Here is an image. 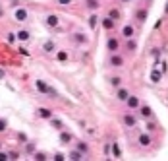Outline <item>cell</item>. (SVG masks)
Here are the masks:
<instances>
[{
  "instance_id": "24",
  "label": "cell",
  "mask_w": 168,
  "mask_h": 161,
  "mask_svg": "<svg viewBox=\"0 0 168 161\" xmlns=\"http://www.w3.org/2000/svg\"><path fill=\"white\" fill-rule=\"evenodd\" d=\"M160 78H162V72H160V70H153V72H151V82H153V84H158Z\"/></svg>"
},
{
  "instance_id": "35",
  "label": "cell",
  "mask_w": 168,
  "mask_h": 161,
  "mask_svg": "<svg viewBox=\"0 0 168 161\" xmlns=\"http://www.w3.org/2000/svg\"><path fill=\"white\" fill-rule=\"evenodd\" d=\"M56 2L60 4V6H68V4H72V2H74V0H56Z\"/></svg>"
},
{
  "instance_id": "3",
  "label": "cell",
  "mask_w": 168,
  "mask_h": 161,
  "mask_svg": "<svg viewBox=\"0 0 168 161\" xmlns=\"http://www.w3.org/2000/svg\"><path fill=\"white\" fill-rule=\"evenodd\" d=\"M124 103L128 105V109L129 111H137V109H139V97H137V95H131L129 93V97L124 101Z\"/></svg>"
},
{
  "instance_id": "26",
  "label": "cell",
  "mask_w": 168,
  "mask_h": 161,
  "mask_svg": "<svg viewBox=\"0 0 168 161\" xmlns=\"http://www.w3.org/2000/svg\"><path fill=\"white\" fill-rule=\"evenodd\" d=\"M126 49L129 50V53H133V50L137 49V41H135L133 37H131V39H128V43H126Z\"/></svg>"
},
{
  "instance_id": "36",
  "label": "cell",
  "mask_w": 168,
  "mask_h": 161,
  "mask_svg": "<svg viewBox=\"0 0 168 161\" xmlns=\"http://www.w3.org/2000/svg\"><path fill=\"white\" fill-rule=\"evenodd\" d=\"M6 159H10V157H8V153H4V151H0V161H6Z\"/></svg>"
},
{
  "instance_id": "11",
  "label": "cell",
  "mask_w": 168,
  "mask_h": 161,
  "mask_svg": "<svg viewBox=\"0 0 168 161\" xmlns=\"http://www.w3.org/2000/svg\"><path fill=\"white\" fill-rule=\"evenodd\" d=\"M122 35H124V39H131L135 35V29H133V25H124V29H122Z\"/></svg>"
},
{
  "instance_id": "33",
  "label": "cell",
  "mask_w": 168,
  "mask_h": 161,
  "mask_svg": "<svg viewBox=\"0 0 168 161\" xmlns=\"http://www.w3.org/2000/svg\"><path fill=\"white\" fill-rule=\"evenodd\" d=\"M47 95H48V97H58V91L52 89V87H48V93H47Z\"/></svg>"
},
{
  "instance_id": "46",
  "label": "cell",
  "mask_w": 168,
  "mask_h": 161,
  "mask_svg": "<svg viewBox=\"0 0 168 161\" xmlns=\"http://www.w3.org/2000/svg\"><path fill=\"white\" fill-rule=\"evenodd\" d=\"M122 2H129V0H122Z\"/></svg>"
},
{
  "instance_id": "28",
  "label": "cell",
  "mask_w": 168,
  "mask_h": 161,
  "mask_svg": "<svg viewBox=\"0 0 168 161\" xmlns=\"http://www.w3.org/2000/svg\"><path fill=\"white\" fill-rule=\"evenodd\" d=\"M145 130H147V132H155V130H157V122H153V120L147 119V122H145Z\"/></svg>"
},
{
  "instance_id": "45",
  "label": "cell",
  "mask_w": 168,
  "mask_h": 161,
  "mask_svg": "<svg viewBox=\"0 0 168 161\" xmlns=\"http://www.w3.org/2000/svg\"><path fill=\"white\" fill-rule=\"evenodd\" d=\"M143 2H151V0H143Z\"/></svg>"
},
{
  "instance_id": "34",
  "label": "cell",
  "mask_w": 168,
  "mask_h": 161,
  "mask_svg": "<svg viewBox=\"0 0 168 161\" xmlns=\"http://www.w3.org/2000/svg\"><path fill=\"white\" fill-rule=\"evenodd\" d=\"M153 56H155V64H158V56H160V50H158V49H155V50H153Z\"/></svg>"
},
{
  "instance_id": "19",
  "label": "cell",
  "mask_w": 168,
  "mask_h": 161,
  "mask_svg": "<svg viewBox=\"0 0 168 161\" xmlns=\"http://www.w3.org/2000/svg\"><path fill=\"white\" fill-rule=\"evenodd\" d=\"M108 84H110L112 87H120L122 85V76H110L108 78Z\"/></svg>"
},
{
  "instance_id": "20",
  "label": "cell",
  "mask_w": 168,
  "mask_h": 161,
  "mask_svg": "<svg viewBox=\"0 0 168 161\" xmlns=\"http://www.w3.org/2000/svg\"><path fill=\"white\" fill-rule=\"evenodd\" d=\"M16 37H18L19 41H29V37H31V33H29V31H27V29H19V31H18V35H16Z\"/></svg>"
},
{
  "instance_id": "41",
  "label": "cell",
  "mask_w": 168,
  "mask_h": 161,
  "mask_svg": "<svg viewBox=\"0 0 168 161\" xmlns=\"http://www.w3.org/2000/svg\"><path fill=\"white\" fill-rule=\"evenodd\" d=\"M54 159H56V161H62V159H66V157L62 155V153H56V155H54Z\"/></svg>"
},
{
  "instance_id": "44",
  "label": "cell",
  "mask_w": 168,
  "mask_h": 161,
  "mask_svg": "<svg viewBox=\"0 0 168 161\" xmlns=\"http://www.w3.org/2000/svg\"><path fill=\"white\" fill-rule=\"evenodd\" d=\"M0 78H4V70L2 68H0Z\"/></svg>"
},
{
  "instance_id": "18",
  "label": "cell",
  "mask_w": 168,
  "mask_h": 161,
  "mask_svg": "<svg viewBox=\"0 0 168 161\" xmlns=\"http://www.w3.org/2000/svg\"><path fill=\"white\" fill-rule=\"evenodd\" d=\"M37 115L41 116V119H50V116H52V111H50V109H47V107H41L39 111H37Z\"/></svg>"
},
{
  "instance_id": "29",
  "label": "cell",
  "mask_w": 168,
  "mask_h": 161,
  "mask_svg": "<svg viewBox=\"0 0 168 161\" xmlns=\"http://www.w3.org/2000/svg\"><path fill=\"white\" fill-rule=\"evenodd\" d=\"M56 58H58L60 62H66V60H68V53H66V50H58V53H56Z\"/></svg>"
},
{
  "instance_id": "30",
  "label": "cell",
  "mask_w": 168,
  "mask_h": 161,
  "mask_svg": "<svg viewBox=\"0 0 168 161\" xmlns=\"http://www.w3.org/2000/svg\"><path fill=\"white\" fill-rule=\"evenodd\" d=\"M77 150H79V151H81L83 155H85V153L89 151V146H87L85 142H77Z\"/></svg>"
},
{
  "instance_id": "43",
  "label": "cell",
  "mask_w": 168,
  "mask_h": 161,
  "mask_svg": "<svg viewBox=\"0 0 168 161\" xmlns=\"http://www.w3.org/2000/svg\"><path fill=\"white\" fill-rule=\"evenodd\" d=\"M160 64H162V70H160V72H162V74H164V72L168 70V66H166V62H160Z\"/></svg>"
},
{
  "instance_id": "2",
  "label": "cell",
  "mask_w": 168,
  "mask_h": 161,
  "mask_svg": "<svg viewBox=\"0 0 168 161\" xmlns=\"http://www.w3.org/2000/svg\"><path fill=\"white\" fill-rule=\"evenodd\" d=\"M122 122H124V126L126 128H135L137 126V116H133L131 113H126L122 116Z\"/></svg>"
},
{
  "instance_id": "23",
  "label": "cell",
  "mask_w": 168,
  "mask_h": 161,
  "mask_svg": "<svg viewBox=\"0 0 168 161\" xmlns=\"http://www.w3.org/2000/svg\"><path fill=\"white\" fill-rule=\"evenodd\" d=\"M87 24H89V27H91V29H95V27H97V24H99V16L93 12L91 16H89V20H87Z\"/></svg>"
},
{
  "instance_id": "42",
  "label": "cell",
  "mask_w": 168,
  "mask_h": 161,
  "mask_svg": "<svg viewBox=\"0 0 168 161\" xmlns=\"http://www.w3.org/2000/svg\"><path fill=\"white\" fill-rule=\"evenodd\" d=\"M104 153H106V155H110V144L104 146Z\"/></svg>"
},
{
  "instance_id": "16",
  "label": "cell",
  "mask_w": 168,
  "mask_h": 161,
  "mask_svg": "<svg viewBox=\"0 0 168 161\" xmlns=\"http://www.w3.org/2000/svg\"><path fill=\"white\" fill-rule=\"evenodd\" d=\"M43 50H45V53H47V54H50V53H54V50H56V43H54V41H47V43H45V45H43Z\"/></svg>"
},
{
  "instance_id": "32",
  "label": "cell",
  "mask_w": 168,
  "mask_h": 161,
  "mask_svg": "<svg viewBox=\"0 0 168 161\" xmlns=\"http://www.w3.org/2000/svg\"><path fill=\"white\" fill-rule=\"evenodd\" d=\"M6 128H8V122L4 119H0V132H6Z\"/></svg>"
},
{
  "instance_id": "25",
  "label": "cell",
  "mask_w": 168,
  "mask_h": 161,
  "mask_svg": "<svg viewBox=\"0 0 168 161\" xmlns=\"http://www.w3.org/2000/svg\"><path fill=\"white\" fill-rule=\"evenodd\" d=\"M72 161H79V159H83V153L79 151V150H74V151H70V155H68Z\"/></svg>"
},
{
  "instance_id": "38",
  "label": "cell",
  "mask_w": 168,
  "mask_h": 161,
  "mask_svg": "<svg viewBox=\"0 0 168 161\" xmlns=\"http://www.w3.org/2000/svg\"><path fill=\"white\" fill-rule=\"evenodd\" d=\"M16 39H18V37H16V35H14V33H8V41H10V43H14Z\"/></svg>"
},
{
  "instance_id": "5",
  "label": "cell",
  "mask_w": 168,
  "mask_h": 161,
  "mask_svg": "<svg viewBox=\"0 0 168 161\" xmlns=\"http://www.w3.org/2000/svg\"><path fill=\"white\" fill-rule=\"evenodd\" d=\"M106 49L110 50V53H118V50H120V41L116 39V37H108V41H106Z\"/></svg>"
},
{
  "instance_id": "14",
  "label": "cell",
  "mask_w": 168,
  "mask_h": 161,
  "mask_svg": "<svg viewBox=\"0 0 168 161\" xmlns=\"http://www.w3.org/2000/svg\"><path fill=\"white\" fill-rule=\"evenodd\" d=\"M114 24H116V21L114 20H110V18H100V25H103L104 29H114Z\"/></svg>"
},
{
  "instance_id": "1",
  "label": "cell",
  "mask_w": 168,
  "mask_h": 161,
  "mask_svg": "<svg viewBox=\"0 0 168 161\" xmlns=\"http://www.w3.org/2000/svg\"><path fill=\"white\" fill-rule=\"evenodd\" d=\"M108 66H112V68H122V66H124V56H120L118 53H112V56L108 58Z\"/></svg>"
},
{
  "instance_id": "8",
  "label": "cell",
  "mask_w": 168,
  "mask_h": 161,
  "mask_svg": "<svg viewBox=\"0 0 168 161\" xmlns=\"http://www.w3.org/2000/svg\"><path fill=\"white\" fill-rule=\"evenodd\" d=\"M128 97H129V91L126 89V87H116V99H118V101L124 103Z\"/></svg>"
},
{
  "instance_id": "12",
  "label": "cell",
  "mask_w": 168,
  "mask_h": 161,
  "mask_svg": "<svg viewBox=\"0 0 168 161\" xmlns=\"http://www.w3.org/2000/svg\"><path fill=\"white\" fill-rule=\"evenodd\" d=\"M110 153H112V157H116V159L122 157V151H120L118 142H112V144H110Z\"/></svg>"
},
{
  "instance_id": "31",
  "label": "cell",
  "mask_w": 168,
  "mask_h": 161,
  "mask_svg": "<svg viewBox=\"0 0 168 161\" xmlns=\"http://www.w3.org/2000/svg\"><path fill=\"white\" fill-rule=\"evenodd\" d=\"M35 159H37V161H45V159H47V155H45L43 151H37V153H35Z\"/></svg>"
},
{
  "instance_id": "40",
  "label": "cell",
  "mask_w": 168,
  "mask_h": 161,
  "mask_svg": "<svg viewBox=\"0 0 168 161\" xmlns=\"http://www.w3.org/2000/svg\"><path fill=\"white\" fill-rule=\"evenodd\" d=\"M18 138H19V140H21V142H27V136H25V134H21V132L18 134Z\"/></svg>"
},
{
  "instance_id": "9",
  "label": "cell",
  "mask_w": 168,
  "mask_h": 161,
  "mask_svg": "<svg viewBox=\"0 0 168 161\" xmlns=\"http://www.w3.org/2000/svg\"><path fill=\"white\" fill-rule=\"evenodd\" d=\"M14 18H16L18 21H25V20L29 18V12H27L25 8H18L16 12H14Z\"/></svg>"
},
{
  "instance_id": "7",
  "label": "cell",
  "mask_w": 168,
  "mask_h": 161,
  "mask_svg": "<svg viewBox=\"0 0 168 161\" xmlns=\"http://www.w3.org/2000/svg\"><path fill=\"white\" fill-rule=\"evenodd\" d=\"M139 116L141 119H153V109L149 107V105H139Z\"/></svg>"
},
{
  "instance_id": "22",
  "label": "cell",
  "mask_w": 168,
  "mask_h": 161,
  "mask_svg": "<svg viewBox=\"0 0 168 161\" xmlns=\"http://www.w3.org/2000/svg\"><path fill=\"white\" fill-rule=\"evenodd\" d=\"M135 18H137V21H139V24H143V21L147 20V10H145V8L137 10V12H135Z\"/></svg>"
},
{
  "instance_id": "37",
  "label": "cell",
  "mask_w": 168,
  "mask_h": 161,
  "mask_svg": "<svg viewBox=\"0 0 168 161\" xmlns=\"http://www.w3.org/2000/svg\"><path fill=\"white\" fill-rule=\"evenodd\" d=\"M27 151L33 153V151H35V144H27Z\"/></svg>"
},
{
  "instance_id": "39",
  "label": "cell",
  "mask_w": 168,
  "mask_h": 161,
  "mask_svg": "<svg viewBox=\"0 0 168 161\" xmlns=\"http://www.w3.org/2000/svg\"><path fill=\"white\" fill-rule=\"evenodd\" d=\"M8 157H10V159H18V153H16V151H10Z\"/></svg>"
},
{
  "instance_id": "17",
  "label": "cell",
  "mask_w": 168,
  "mask_h": 161,
  "mask_svg": "<svg viewBox=\"0 0 168 161\" xmlns=\"http://www.w3.org/2000/svg\"><path fill=\"white\" fill-rule=\"evenodd\" d=\"M108 18L114 20V21H118V20L122 18V12H120L118 8H110V10H108Z\"/></svg>"
},
{
  "instance_id": "21",
  "label": "cell",
  "mask_w": 168,
  "mask_h": 161,
  "mask_svg": "<svg viewBox=\"0 0 168 161\" xmlns=\"http://www.w3.org/2000/svg\"><path fill=\"white\" fill-rule=\"evenodd\" d=\"M50 126H52V128H56V130H62L64 128V122L60 120V119H52V116H50Z\"/></svg>"
},
{
  "instance_id": "15",
  "label": "cell",
  "mask_w": 168,
  "mask_h": 161,
  "mask_svg": "<svg viewBox=\"0 0 168 161\" xmlns=\"http://www.w3.org/2000/svg\"><path fill=\"white\" fill-rule=\"evenodd\" d=\"M35 85H37V89L41 91V95H47V93H48V87H50V85H47L43 80H37V82H35Z\"/></svg>"
},
{
  "instance_id": "10",
  "label": "cell",
  "mask_w": 168,
  "mask_h": 161,
  "mask_svg": "<svg viewBox=\"0 0 168 161\" xmlns=\"http://www.w3.org/2000/svg\"><path fill=\"white\" fill-rule=\"evenodd\" d=\"M72 39H74V41L77 43V45H87V41H89V39H87V35H85V33H81V31L74 33V35H72Z\"/></svg>"
},
{
  "instance_id": "6",
  "label": "cell",
  "mask_w": 168,
  "mask_h": 161,
  "mask_svg": "<svg viewBox=\"0 0 168 161\" xmlns=\"http://www.w3.org/2000/svg\"><path fill=\"white\" fill-rule=\"evenodd\" d=\"M45 24L48 25V27H52V29H56L58 27V24H60V18L56 16V14H48V16L45 18Z\"/></svg>"
},
{
  "instance_id": "13",
  "label": "cell",
  "mask_w": 168,
  "mask_h": 161,
  "mask_svg": "<svg viewBox=\"0 0 168 161\" xmlns=\"http://www.w3.org/2000/svg\"><path fill=\"white\" fill-rule=\"evenodd\" d=\"M99 6H100L99 0H85V8H87V10H91V12L99 10Z\"/></svg>"
},
{
  "instance_id": "27",
  "label": "cell",
  "mask_w": 168,
  "mask_h": 161,
  "mask_svg": "<svg viewBox=\"0 0 168 161\" xmlns=\"http://www.w3.org/2000/svg\"><path fill=\"white\" fill-rule=\"evenodd\" d=\"M60 142L62 144H70L72 142V134L70 132H62V130H60Z\"/></svg>"
},
{
  "instance_id": "4",
  "label": "cell",
  "mask_w": 168,
  "mask_h": 161,
  "mask_svg": "<svg viewBox=\"0 0 168 161\" xmlns=\"http://www.w3.org/2000/svg\"><path fill=\"white\" fill-rule=\"evenodd\" d=\"M137 142H139V146H141V148H151V144H153L151 132H143V134H139V138H137Z\"/></svg>"
}]
</instances>
